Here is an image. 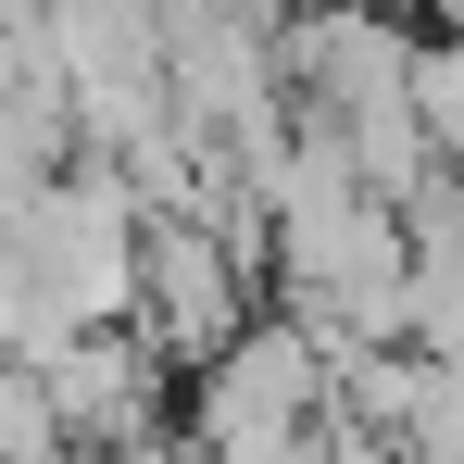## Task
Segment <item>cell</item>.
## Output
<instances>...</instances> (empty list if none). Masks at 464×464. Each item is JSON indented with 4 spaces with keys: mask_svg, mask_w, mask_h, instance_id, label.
<instances>
[{
    "mask_svg": "<svg viewBox=\"0 0 464 464\" xmlns=\"http://www.w3.org/2000/svg\"><path fill=\"white\" fill-rule=\"evenodd\" d=\"M38 464H88V452H38Z\"/></svg>",
    "mask_w": 464,
    "mask_h": 464,
    "instance_id": "ba28073f",
    "label": "cell"
},
{
    "mask_svg": "<svg viewBox=\"0 0 464 464\" xmlns=\"http://www.w3.org/2000/svg\"><path fill=\"white\" fill-rule=\"evenodd\" d=\"M238 326H251V251H227L214 227L139 238V339L163 352V377H201Z\"/></svg>",
    "mask_w": 464,
    "mask_h": 464,
    "instance_id": "3957f363",
    "label": "cell"
},
{
    "mask_svg": "<svg viewBox=\"0 0 464 464\" xmlns=\"http://www.w3.org/2000/svg\"><path fill=\"white\" fill-rule=\"evenodd\" d=\"M201 464H326V427H289V440H201Z\"/></svg>",
    "mask_w": 464,
    "mask_h": 464,
    "instance_id": "8992f818",
    "label": "cell"
},
{
    "mask_svg": "<svg viewBox=\"0 0 464 464\" xmlns=\"http://www.w3.org/2000/svg\"><path fill=\"white\" fill-rule=\"evenodd\" d=\"M101 464H201V440H126V452H101Z\"/></svg>",
    "mask_w": 464,
    "mask_h": 464,
    "instance_id": "52a82bcc",
    "label": "cell"
},
{
    "mask_svg": "<svg viewBox=\"0 0 464 464\" xmlns=\"http://www.w3.org/2000/svg\"><path fill=\"white\" fill-rule=\"evenodd\" d=\"M38 452H63L51 440V389L25 377V364H0V464H38Z\"/></svg>",
    "mask_w": 464,
    "mask_h": 464,
    "instance_id": "5b68a950",
    "label": "cell"
},
{
    "mask_svg": "<svg viewBox=\"0 0 464 464\" xmlns=\"http://www.w3.org/2000/svg\"><path fill=\"white\" fill-rule=\"evenodd\" d=\"M139 188L113 176V163H76L38 214H25V264H38V289L76 314V326H139Z\"/></svg>",
    "mask_w": 464,
    "mask_h": 464,
    "instance_id": "6da1fadb",
    "label": "cell"
},
{
    "mask_svg": "<svg viewBox=\"0 0 464 464\" xmlns=\"http://www.w3.org/2000/svg\"><path fill=\"white\" fill-rule=\"evenodd\" d=\"M38 389H51V440L88 452V464L126 452V440H163V352L139 326H88Z\"/></svg>",
    "mask_w": 464,
    "mask_h": 464,
    "instance_id": "277c9868",
    "label": "cell"
},
{
    "mask_svg": "<svg viewBox=\"0 0 464 464\" xmlns=\"http://www.w3.org/2000/svg\"><path fill=\"white\" fill-rule=\"evenodd\" d=\"M326 401H339V364L314 352L289 314H251L227 352L201 364L188 440H289V427H326Z\"/></svg>",
    "mask_w": 464,
    "mask_h": 464,
    "instance_id": "7a4b0ae2",
    "label": "cell"
}]
</instances>
